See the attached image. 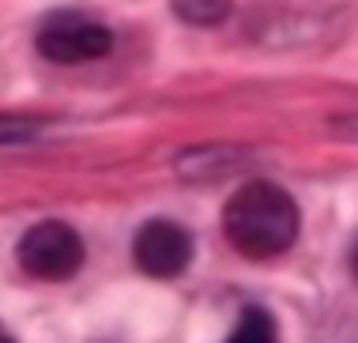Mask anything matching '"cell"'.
<instances>
[{
	"label": "cell",
	"mask_w": 358,
	"mask_h": 343,
	"mask_svg": "<svg viewBox=\"0 0 358 343\" xmlns=\"http://www.w3.org/2000/svg\"><path fill=\"white\" fill-rule=\"evenodd\" d=\"M302 215L287 189L275 181H249L222 208V234L241 257L272 260L294 245Z\"/></svg>",
	"instance_id": "cell-1"
},
{
	"label": "cell",
	"mask_w": 358,
	"mask_h": 343,
	"mask_svg": "<svg viewBox=\"0 0 358 343\" xmlns=\"http://www.w3.org/2000/svg\"><path fill=\"white\" fill-rule=\"evenodd\" d=\"M15 260L34 279H45V283L72 279L83 268V238L80 230L61 219L34 223L15 245Z\"/></svg>",
	"instance_id": "cell-2"
},
{
	"label": "cell",
	"mask_w": 358,
	"mask_h": 343,
	"mask_svg": "<svg viewBox=\"0 0 358 343\" xmlns=\"http://www.w3.org/2000/svg\"><path fill=\"white\" fill-rule=\"evenodd\" d=\"M34 46L53 64H87L113 49V34L80 12H57L34 34Z\"/></svg>",
	"instance_id": "cell-3"
},
{
	"label": "cell",
	"mask_w": 358,
	"mask_h": 343,
	"mask_svg": "<svg viewBox=\"0 0 358 343\" xmlns=\"http://www.w3.org/2000/svg\"><path fill=\"white\" fill-rule=\"evenodd\" d=\"M132 260L143 276L173 279L192 264V234L173 219H151L132 238Z\"/></svg>",
	"instance_id": "cell-4"
},
{
	"label": "cell",
	"mask_w": 358,
	"mask_h": 343,
	"mask_svg": "<svg viewBox=\"0 0 358 343\" xmlns=\"http://www.w3.org/2000/svg\"><path fill=\"white\" fill-rule=\"evenodd\" d=\"M238 162V151L234 147H200V151H189L178 159V174H185V178H222V174H230Z\"/></svg>",
	"instance_id": "cell-5"
},
{
	"label": "cell",
	"mask_w": 358,
	"mask_h": 343,
	"mask_svg": "<svg viewBox=\"0 0 358 343\" xmlns=\"http://www.w3.org/2000/svg\"><path fill=\"white\" fill-rule=\"evenodd\" d=\"M170 8L189 27H219L230 15V0H170Z\"/></svg>",
	"instance_id": "cell-6"
},
{
	"label": "cell",
	"mask_w": 358,
	"mask_h": 343,
	"mask_svg": "<svg viewBox=\"0 0 358 343\" xmlns=\"http://www.w3.org/2000/svg\"><path fill=\"white\" fill-rule=\"evenodd\" d=\"M230 340H241V343H268V340H275V317L268 309H260V306L241 309V317H238L234 332H230Z\"/></svg>",
	"instance_id": "cell-7"
},
{
	"label": "cell",
	"mask_w": 358,
	"mask_h": 343,
	"mask_svg": "<svg viewBox=\"0 0 358 343\" xmlns=\"http://www.w3.org/2000/svg\"><path fill=\"white\" fill-rule=\"evenodd\" d=\"M351 264H355V276H358V245H355V257H351Z\"/></svg>",
	"instance_id": "cell-8"
}]
</instances>
